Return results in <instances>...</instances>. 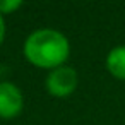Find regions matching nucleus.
<instances>
[{"label": "nucleus", "mask_w": 125, "mask_h": 125, "mask_svg": "<svg viewBox=\"0 0 125 125\" xmlns=\"http://www.w3.org/2000/svg\"><path fill=\"white\" fill-rule=\"evenodd\" d=\"M22 53L31 65L53 70L65 65L70 55V43L63 33L53 28H41L26 38Z\"/></svg>", "instance_id": "1"}, {"label": "nucleus", "mask_w": 125, "mask_h": 125, "mask_svg": "<svg viewBox=\"0 0 125 125\" xmlns=\"http://www.w3.org/2000/svg\"><path fill=\"white\" fill-rule=\"evenodd\" d=\"M77 86H79V75H77L75 69H72L69 65H62V67L50 70L45 79V87H46L48 94L53 98H58V99H65V98L72 96L75 93Z\"/></svg>", "instance_id": "2"}, {"label": "nucleus", "mask_w": 125, "mask_h": 125, "mask_svg": "<svg viewBox=\"0 0 125 125\" xmlns=\"http://www.w3.org/2000/svg\"><path fill=\"white\" fill-rule=\"evenodd\" d=\"M24 96L19 86L9 81L0 82V118H16L22 113Z\"/></svg>", "instance_id": "3"}, {"label": "nucleus", "mask_w": 125, "mask_h": 125, "mask_svg": "<svg viewBox=\"0 0 125 125\" xmlns=\"http://www.w3.org/2000/svg\"><path fill=\"white\" fill-rule=\"evenodd\" d=\"M106 70L118 81H125V45L115 46L106 55Z\"/></svg>", "instance_id": "4"}, {"label": "nucleus", "mask_w": 125, "mask_h": 125, "mask_svg": "<svg viewBox=\"0 0 125 125\" xmlns=\"http://www.w3.org/2000/svg\"><path fill=\"white\" fill-rule=\"evenodd\" d=\"M22 7L21 0H0V14H14L16 10H19Z\"/></svg>", "instance_id": "5"}, {"label": "nucleus", "mask_w": 125, "mask_h": 125, "mask_svg": "<svg viewBox=\"0 0 125 125\" xmlns=\"http://www.w3.org/2000/svg\"><path fill=\"white\" fill-rule=\"evenodd\" d=\"M4 40H5V19H4L2 14H0V46H2Z\"/></svg>", "instance_id": "6"}]
</instances>
